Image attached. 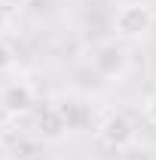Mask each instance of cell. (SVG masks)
<instances>
[{"mask_svg": "<svg viewBox=\"0 0 156 160\" xmlns=\"http://www.w3.org/2000/svg\"><path fill=\"white\" fill-rule=\"evenodd\" d=\"M150 28V9L141 3H129L117 12V31L126 37H138Z\"/></svg>", "mask_w": 156, "mask_h": 160, "instance_id": "6da1fadb", "label": "cell"}, {"mask_svg": "<svg viewBox=\"0 0 156 160\" xmlns=\"http://www.w3.org/2000/svg\"><path fill=\"white\" fill-rule=\"evenodd\" d=\"M132 123L126 114H113V117L104 120V126H101V139L107 142V145H113V148H122V145H129L132 142Z\"/></svg>", "mask_w": 156, "mask_h": 160, "instance_id": "7a4b0ae2", "label": "cell"}, {"mask_svg": "<svg viewBox=\"0 0 156 160\" xmlns=\"http://www.w3.org/2000/svg\"><path fill=\"white\" fill-rule=\"evenodd\" d=\"M3 105H6V108H12V111H25V108L31 105V89H28L25 83L9 86V89L3 92Z\"/></svg>", "mask_w": 156, "mask_h": 160, "instance_id": "3957f363", "label": "cell"}, {"mask_svg": "<svg viewBox=\"0 0 156 160\" xmlns=\"http://www.w3.org/2000/svg\"><path fill=\"white\" fill-rule=\"evenodd\" d=\"M119 56H122V52H119L117 46H104V49H101V52L95 56V65L101 68V71H104V74H117L119 62H122Z\"/></svg>", "mask_w": 156, "mask_h": 160, "instance_id": "277c9868", "label": "cell"}, {"mask_svg": "<svg viewBox=\"0 0 156 160\" xmlns=\"http://www.w3.org/2000/svg\"><path fill=\"white\" fill-rule=\"evenodd\" d=\"M9 65H12V52H9L6 43H0V71H6Z\"/></svg>", "mask_w": 156, "mask_h": 160, "instance_id": "5b68a950", "label": "cell"}, {"mask_svg": "<svg viewBox=\"0 0 156 160\" xmlns=\"http://www.w3.org/2000/svg\"><path fill=\"white\" fill-rule=\"evenodd\" d=\"M147 117H150V120L156 123V96H153L150 102H147Z\"/></svg>", "mask_w": 156, "mask_h": 160, "instance_id": "8992f818", "label": "cell"}, {"mask_svg": "<svg viewBox=\"0 0 156 160\" xmlns=\"http://www.w3.org/2000/svg\"><path fill=\"white\" fill-rule=\"evenodd\" d=\"M3 22H6V12H3V6H0V25H3Z\"/></svg>", "mask_w": 156, "mask_h": 160, "instance_id": "52a82bcc", "label": "cell"}]
</instances>
